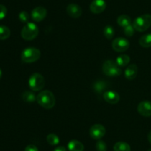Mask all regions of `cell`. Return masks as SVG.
Listing matches in <instances>:
<instances>
[{
	"instance_id": "28",
	"label": "cell",
	"mask_w": 151,
	"mask_h": 151,
	"mask_svg": "<svg viewBox=\"0 0 151 151\" xmlns=\"http://www.w3.org/2000/svg\"><path fill=\"white\" fill-rule=\"evenodd\" d=\"M7 9L3 4H0V20L3 19L4 18H5V16H7Z\"/></svg>"
},
{
	"instance_id": "17",
	"label": "cell",
	"mask_w": 151,
	"mask_h": 151,
	"mask_svg": "<svg viewBox=\"0 0 151 151\" xmlns=\"http://www.w3.org/2000/svg\"><path fill=\"white\" fill-rule=\"evenodd\" d=\"M118 25L122 28L128 26V25H131V19L128 15H120L116 19Z\"/></svg>"
},
{
	"instance_id": "13",
	"label": "cell",
	"mask_w": 151,
	"mask_h": 151,
	"mask_svg": "<svg viewBox=\"0 0 151 151\" xmlns=\"http://www.w3.org/2000/svg\"><path fill=\"white\" fill-rule=\"evenodd\" d=\"M103 98L105 101L111 105H115L117 102H119V95L116 92L113 91V90H108L103 93Z\"/></svg>"
},
{
	"instance_id": "18",
	"label": "cell",
	"mask_w": 151,
	"mask_h": 151,
	"mask_svg": "<svg viewBox=\"0 0 151 151\" xmlns=\"http://www.w3.org/2000/svg\"><path fill=\"white\" fill-rule=\"evenodd\" d=\"M131 59L128 55L126 54H122L120 56H118L116 59V62L120 68L122 67H125L129 64Z\"/></svg>"
},
{
	"instance_id": "19",
	"label": "cell",
	"mask_w": 151,
	"mask_h": 151,
	"mask_svg": "<svg viewBox=\"0 0 151 151\" xmlns=\"http://www.w3.org/2000/svg\"><path fill=\"white\" fill-rule=\"evenodd\" d=\"M139 43L142 47H151V33L143 35L139 40Z\"/></svg>"
},
{
	"instance_id": "22",
	"label": "cell",
	"mask_w": 151,
	"mask_h": 151,
	"mask_svg": "<svg viewBox=\"0 0 151 151\" xmlns=\"http://www.w3.org/2000/svg\"><path fill=\"white\" fill-rule=\"evenodd\" d=\"M10 36V30L5 25H0V40H5Z\"/></svg>"
},
{
	"instance_id": "8",
	"label": "cell",
	"mask_w": 151,
	"mask_h": 151,
	"mask_svg": "<svg viewBox=\"0 0 151 151\" xmlns=\"http://www.w3.org/2000/svg\"><path fill=\"white\" fill-rule=\"evenodd\" d=\"M106 130L104 126L100 124H95L91 127L89 130V135L92 139L100 140L106 135Z\"/></svg>"
},
{
	"instance_id": "7",
	"label": "cell",
	"mask_w": 151,
	"mask_h": 151,
	"mask_svg": "<svg viewBox=\"0 0 151 151\" xmlns=\"http://www.w3.org/2000/svg\"><path fill=\"white\" fill-rule=\"evenodd\" d=\"M130 42L127 38H122V37H119L112 41V48L118 53H122L125 52L129 48Z\"/></svg>"
},
{
	"instance_id": "26",
	"label": "cell",
	"mask_w": 151,
	"mask_h": 151,
	"mask_svg": "<svg viewBox=\"0 0 151 151\" xmlns=\"http://www.w3.org/2000/svg\"><path fill=\"white\" fill-rule=\"evenodd\" d=\"M19 20L22 22H23V23H28L29 19V13L27 11H25V10H23V11H22L21 13H19Z\"/></svg>"
},
{
	"instance_id": "29",
	"label": "cell",
	"mask_w": 151,
	"mask_h": 151,
	"mask_svg": "<svg viewBox=\"0 0 151 151\" xmlns=\"http://www.w3.org/2000/svg\"><path fill=\"white\" fill-rule=\"evenodd\" d=\"M24 151H39L38 147L33 144H29L25 147Z\"/></svg>"
},
{
	"instance_id": "23",
	"label": "cell",
	"mask_w": 151,
	"mask_h": 151,
	"mask_svg": "<svg viewBox=\"0 0 151 151\" xmlns=\"http://www.w3.org/2000/svg\"><path fill=\"white\" fill-rule=\"evenodd\" d=\"M47 142H48L49 144L52 145V146H55V145L58 144L60 142V139L58 136L55 133H50L48 136H47Z\"/></svg>"
},
{
	"instance_id": "21",
	"label": "cell",
	"mask_w": 151,
	"mask_h": 151,
	"mask_svg": "<svg viewBox=\"0 0 151 151\" xmlns=\"http://www.w3.org/2000/svg\"><path fill=\"white\" fill-rule=\"evenodd\" d=\"M37 96L32 91H25L22 93V100L26 102H34L36 101Z\"/></svg>"
},
{
	"instance_id": "33",
	"label": "cell",
	"mask_w": 151,
	"mask_h": 151,
	"mask_svg": "<svg viewBox=\"0 0 151 151\" xmlns=\"http://www.w3.org/2000/svg\"><path fill=\"white\" fill-rule=\"evenodd\" d=\"M147 151H151V149H150V150H147Z\"/></svg>"
},
{
	"instance_id": "11",
	"label": "cell",
	"mask_w": 151,
	"mask_h": 151,
	"mask_svg": "<svg viewBox=\"0 0 151 151\" xmlns=\"http://www.w3.org/2000/svg\"><path fill=\"white\" fill-rule=\"evenodd\" d=\"M106 7V2L105 0H93L90 4V10L91 13L99 14L103 13Z\"/></svg>"
},
{
	"instance_id": "5",
	"label": "cell",
	"mask_w": 151,
	"mask_h": 151,
	"mask_svg": "<svg viewBox=\"0 0 151 151\" xmlns=\"http://www.w3.org/2000/svg\"><path fill=\"white\" fill-rule=\"evenodd\" d=\"M103 71L108 76L116 77L122 74L120 67L116 64V61L106 60L103 65Z\"/></svg>"
},
{
	"instance_id": "15",
	"label": "cell",
	"mask_w": 151,
	"mask_h": 151,
	"mask_svg": "<svg viewBox=\"0 0 151 151\" xmlns=\"http://www.w3.org/2000/svg\"><path fill=\"white\" fill-rule=\"evenodd\" d=\"M108 83L104 80H97L93 84V89L97 93H104L108 88Z\"/></svg>"
},
{
	"instance_id": "10",
	"label": "cell",
	"mask_w": 151,
	"mask_h": 151,
	"mask_svg": "<svg viewBox=\"0 0 151 151\" xmlns=\"http://www.w3.org/2000/svg\"><path fill=\"white\" fill-rule=\"evenodd\" d=\"M137 110L141 115L144 117L151 116V102L142 101L137 106Z\"/></svg>"
},
{
	"instance_id": "1",
	"label": "cell",
	"mask_w": 151,
	"mask_h": 151,
	"mask_svg": "<svg viewBox=\"0 0 151 151\" xmlns=\"http://www.w3.org/2000/svg\"><path fill=\"white\" fill-rule=\"evenodd\" d=\"M36 102L38 105L45 109H51L55 105V97L50 90L41 91L36 97Z\"/></svg>"
},
{
	"instance_id": "27",
	"label": "cell",
	"mask_w": 151,
	"mask_h": 151,
	"mask_svg": "<svg viewBox=\"0 0 151 151\" xmlns=\"http://www.w3.org/2000/svg\"><path fill=\"white\" fill-rule=\"evenodd\" d=\"M96 149L97 151H106L107 150V145L106 143L103 140H98L96 143Z\"/></svg>"
},
{
	"instance_id": "9",
	"label": "cell",
	"mask_w": 151,
	"mask_h": 151,
	"mask_svg": "<svg viewBox=\"0 0 151 151\" xmlns=\"http://www.w3.org/2000/svg\"><path fill=\"white\" fill-rule=\"evenodd\" d=\"M47 15V10L42 6H38L34 8L31 12V17L32 20L36 22H39L44 20Z\"/></svg>"
},
{
	"instance_id": "20",
	"label": "cell",
	"mask_w": 151,
	"mask_h": 151,
	"mask_svg": "<svg viewBox=\"0 0 151 151\" xmlns=\"http://www.w3.org/2000/svg\"><path fill=\"white\" fill-rule=\"evenodd\" d=\"M114 151H131V147L125 142H118L114 145Z\"/></svg>"
},
{
	"instance_id": "6",
	"label": "cell",
	"mask_w": 151,
	"mask_h": 151,
	"mask_svg": "<svg viewBox=\"0 0 151 151\" xmlns=\"http://www.w3.org/2000/svg\"><path fill=\"white\" fill-rule=\"evenodd\" d=\"M28 84L32 91H40L45 86V79L41 74L34 73L29 78Z\"/></svg>"
},
{
	"instance_id": "25",
	"label": "cell",
	"mask_w": 151,
	"mask_h": 151,
	"mask_svg": "<svg viewBox=\"0 0 151 151\" xmlns=\"http://www.w3.org/2000/svg\"><path fill=\"white\" fill-rule=\"evenodd\" d=\"M123 31L124 33H125V35L126 36L131 37L134 35L135 29H134V26H133V25L131 24V25H128V26L123 28Z\"/></svg>"
},
{
	"instance_id": "14",
	"label": "cell",
	"mask_w": 151,
	"mask_h": 151,
	"mask_svg": "<svg viewBox=\"0 0 151 151\" xmlns=\"http://www.w3.org/2000/svg\"><path fill=\"white\" fill-rule=\"evenodd\" d=\"M138 73V67L136 64H131L125 70V76L127 79L133 80L137 77Z\"/></svg>"
},
{
	"instance_id": "30",
	"label": "cell",
	"mask_w": 151,
	"mask_h": 151,
	"mask_svg": "<svg viewBox=\"0 0 151 151\" xmlns=\"http://www.w3.org/2000/svg\"><path fill=\"white\" fill-rule=\"evenodd\" d=\"M53 151H67V150H66L64 147L59 146L57 147L56 148H55V149L53 150Z\"/></svg>"
},
{
	"instance_id": "12",
	"label": "cell",
	"mask_w": 151,
	"mask_h": 151,
	"mask_svg": "<svg viewBox=\"0 0 151 151\" xmlns=\"http://www.w3.org/2000/svg\"><path fill=\"white\" fill-rule=\"evenodd\" d=\"M66 12H67L68 15L70 17L77 19V18H79L82 15L83 10L81 6H79L77 4L72 3V4H69L67 6V7H66Z\"/></svg>"
},
{
	"instance_id": "24",
	"label": "cell",
	"mask_w": 151,
	"mask_h": 151,
	"mask_svg": "<svg viewBox=\"0 0 151 151\" xmlns=\"http://www.w3.org/2000/svg\"><path fill=\"white\" fill-rule=\"evenodd\" d=\"M114 33L115 31L113 27L111 26V25H107L106 27H105L104 30H103V34L107 39H111L114 36Z\"/></svg>"
},
{
	"instance_id": "2",
	"label": "cell",
	"mask_w": 151,
	"mask_h": 151,
	"mask_svg": "<svg viewBox=\"0 0 151 151\" xmlns=\"http://www.w3.org/2000/svg\"><path fill=\"white\" fill-rule=\"evenodd\" d=\"M41 57V51L36 47H27L21 54L22 61L24 63L30 64L38 61Z\"/></svg>"
},
{
	"instance_id": "3",
	"label": "cell",
	"mask_w": 151,
	"mask_h": 151,
	"mask_svg": "<svg viewBox=\"0 0 151 151\" xmlns=\"http://www.w3.org/2000/svg\"><path fill=\"white\" fill-rule=\"evenodd\" d=\"M39 33L38 27L33 22H28L22 28L21 36L27 41H31L36 38Z\"/></svg>"
},
{
	"instance_id": "31",
	"label": "cell",
	"mask_w": 151,
	"mask_h": 151,
	"mask_svg": "<svg viewBox=\"0 0 151 151\" xmlns=\"http://www.w3.org/2000/svg\"><path fill=\"white\" fill-rule=\"evenodd\" d=\"M147 139H148L149 142H150V144H151V131L148 133V136H147Z\"/></svg>"
},
{
	"instance_id": "32",
	"label": "cell",
	"mask_w": 151,
	"mask_h": 151,
	"mask_svg": "<svg viewBox=\"0 0 151 151\" xmlns=\"http://www.w3.org/2000/svg\"><path fill=\"white\" fill-rule=\"evenodd\" d=\"M1 76H2V71H1V69L0 68V79H1Z\"/></svg>"
},
{
	"instance_id": "16",
	"label": "cell",
	"mask_w": 151,
	"mask_h": 151,
	"mask_svg": "<svg viewBox=\"0 0 151 151\" xmlns=\"http://www.w3.org/2000/svg\"><path fill=\"white\" fill-rule=\"evenodd\" d=\"M68 150L69 151H83L84 145L82 142L78 140H71L68 143L67 145Z\"/></svg>"
},
{
	"instance_id": "4",
	"label": "cell",
	"mask_w": 151,
	"mask_h": 151,
	"mask_svg": "<svg viewBox=\"0 0 151 151\" xmlns=\"http://www.w3.org/2000/svg\"><path fill=\"white\" fill-rule=\"evenodd\" d=\"M135 30L144 32L151 26V15L144 14L134 19L132 23Z\"/></svg>"
}]
</instances>
